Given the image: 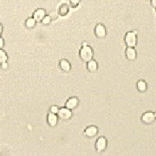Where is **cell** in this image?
<instances>
[{
  "label": "cell",
  "instance_id": "cell-1",
  "mask_svg": "<svg viewBox=\"0 0 156 156\" xmlns=\"http://www.w3.org/2000/svg\"><path fill=\"white\" fill-rule=\"evenodd\" d=\"M79 55H80L81 59L83 62L88 63L89 61H90V60L93 59L94 51H93V49H92V48L90 46H89V45H84L80 49Z\"/></svg>",
  "mask_w": 156,
  "mask_h": 156
},
{
  "label": "cell",
  "instance_id": "cell-2",
  "mask_svg": "<svg viewBox=\"0 0 156 156\" xmlns=\"http://www.w3.org/2000/svg\"><path fill=\"white\" fill-rule=\"evenodd\" d=\"M135 32L129 31L126 34L125 36V43L128 45V47H135L137 44V37Z\"/></svg>",
  "mask_w": 156,
  "mask_h": 156
},
{
  "label": "cell",
  "instance_id": "cell-3",
  "mask_svg": "<svg viewBox=\"0 0 156 156\" xmlns=\"http://www.w3.org/2000/svg\"><path fill=\"white\" fill-rule=\"evenodd\" d=\"M57 116L61 120H68V119L71 118L72 112L70 109H68L67 108H62V109H59V110L57 112Z\"/></svg>",
  "mask_w": 156,
  "mask_h": 156
},
{
  "label": "cell",
  "instance_id": "cell-4",
  "mask_svg": "<svg viewBox=\"0 0 156 156\" xmlns=\"http://www.w3.org/2000/svg\"><path fill=\"white\" fill-rule=\"evenodd\" d=\"M107 147V140L105 137H100L97 139V141L95 142V148L97 152L101 153Z\"/></svg>",
  "mask_w": 156,
  "mask_h": 156
},
{
  "label": "cell",
  "instance_id": "cell-5",
  "mask_svg": "<svg viewBox=\"0 0 156 156\" xmlns=\"http://www.w3.org/2000/svg\"><path fill=\"white\" fill-rule=\"evenodd\" d=\"M155 115H154V113L153 112H147V113H144L142 116V122L146 123V124H151L153 123V121L155 120Z\"/></svg>",
  "mask_w": 156,
  "mask_h": 156
},
{
  "label": "cell",
  "instance_id": "cell-6",
  "mask_svg": "<svg viewBox=\"0 0 156 156\" xmlns=\"http://www.w3.org/2000/svg\"><path fill=\"white\" fill-rule=\"evenodd\" d=\"M95 36L98 38H103L106 37V28L103 24H97L95 26Z\"/></svg>",
  "mask_w": 156,
  "mask_h": 156
},
{
  "label": "cell",
  "instance_id": "cell-7",
  "mask_svg": "<svg viewBox=\"0 0 156 156\" xmlns=\"http://www.w3.org/2000/svg\"><path fill=\"white\" fill-rule=\"evenodd\" d=\"M78 104H79V100L76 97H71L67 101L66 108L72 110V109H75L78 106Z\"/></svg>",
  "mask_w": 156,
  "mask_h": 156
},
{
  "label": "cell",
  "instance_id": "cell-8",
  "mask_svg": "<svg viewBox=\"0 0 156 156\" xmlns=\"http://www.w3.org/2000/svg\"><path fill=\"white\" fill-rule=\"evenodd\" d=\"M97 133H98V128L95 126H90L84 131V134L87 137H90V138L95 137L97 134Z\"/></svg>",
  "mask_w": 156,
  "mask_h": 156
},
{
  "label": "cell",
  "instance_id": "cell-9",
  "mask_svg": "<svg viewBox=\"0 0 156 156\" xmlns=\"http://www.w3.org/2000/svg\"><path fill=\"white\" fill-rule=\"evenodd\" d=\"M45 16H46V11L43 9H38L34 12L33 18L36 20V22H41Z\"/></svg>",
  "mask_w": 156,
  "mask_h": 156
},
{
  "label": "cell",
  "instance_id": "cell-10",
  "mask_svg": "<svg viewBox=\"0 0 156 156\" xmlns=\"http://www.w3.org/2000/svg\"><path fill=\"white\" fill-rule=\"evenodd\" d=\"M57 119H58V116H57V114H53V113L50 112L48 115V117H47L48 124L50 127H55L57 124Z\"/></svg>",
  "mask_w": 156,
  "mask_h": 156
},
{
  "label": "cell",
  "instance_id": "cell-11",
  "mask_svg": "<svg viewBox=\"0 0 156 156\" xmlns=\"http://www.w3.org/2000/svg\"><path fill=\"white\" fill-rule=\"evenodd\" d=\"M126 57L129 61H134L136 59L137 54H136V50L133 47H128L126 49Z\"/></svg>",
  "mask_w": 156,
  "mask_h": 156
},
{
  "label": "cell",
  "instance_id": "cell-12",
  "mask_svg": "<svg viewBox=\"0 0 156 156\" xmlns=\"http://www.w3.org/2000/svg\"><path fill=\"white\" fill-rule=\"evenodd\" d=\"M97 63L95 61H94L93 59L89 61L88 63H87V68H88V70L90 72H95L97 70Z\"/></svg>",
  "mask_w": 156,
  "mask_h": 156
},
{
  "label": "cell",
  "instance_id": "cell-13",
  "mask_svg": "<svg viewBox=\"0 0 156 156\" xmlns=\"http://www.w3.org/2000/svg\"><path fill=\"white\" fill-rule=\"evenodd\" d=\"M60 68L65 72H68L71 69V65L67 60H61L60 61Z\"/></svg>",
  "mask_w": 156,
  "mask_h": 156
},
{
  "label": "cell",
  "instance_id": "cell-14",
  "mask_svg": "<svg viewBox=\"0 0 156 156\" xmlns=\"http://www.w3.org/2000/svg\"><path fill=\"white\" fill-rule=\"evenodd\" d=\"M137 89L139 91L144 92L147 90V83L144 81H139L137 82Z\"/></svg>",
  "mask_w": 156,
  "mask_h": 156
},
{
  "label": "cell",
  "instance_id": "cell-15",
  "mask_svg": "<svg viewBox=\"0 0 156 156\" xmlns=\"http://www.w3.org/2000/svg\"><path fill=\"white\" fill-rule=\"evenodd\" d=\"M68 13V6L67 5H63L59 8V14L61 16H66Z\"/></svg>",
  "mask_w": 156,
  "mask_h": 156
},
{
  "label": "cell",
  "instance_id": "cell-16",
  "mask_svg": "<svg viewBox=\"0 0 156 156\" xmlns=\"http://www.w3.org/2000/svg\"><path fill=\"white\" fill-rule=\"evenodd\" d=\"M25 24H26V27L27 28H33L35 25H36V20H35L33 17H30V18H28L27 19Z\"/></svg>",
  "mask_w": 156,
  "mask_h": 156
},
{
  "label": "cell",
  "instance_id": "cell-17",
  "mask_svg": "<svg viewBox=\"0 0 156 156\" xmlns=\"http://www.w3.org/2000/svg\"><path fill=\"white\" fill-rule=\"evenodd\" d=\"M7 59H8V57H7L6 53L3 49H0V63H3L6 62Z\"/></svg>",
  "mask_w": 156,
  "mask_h": 156
},
{
  "label": "cell",
  "instance_id": "cell-18",
  "mask_svg": "<svg viewBox=\"0 0 156 156\" xmlns=\"http://www.w3.org/2000/svg\"><path fill=\"white\" fill-rule=\"evenodd\" d=\"M41 22L43 23V24H49L51 22V17L49 16H45Z\"/></svg>",
  "mask_w": 156,
  "mask_h": 156
},
{
  "label": "cell",
  "instance_id": "cell-19",
  "mask_svg": "<svg viewBox=\"0 0 156 156\" xmlns=\"http://www.w3.org/2000/svg\"><path fill=\"white\" fill-rule=\"evenodd\" d=\"M59 110V108L57 106H52L50 108V112L51 113H53V114H57V112Z\"/></svg>",
  "mask_w": 156,
  "mask_h": 156
},
{
  "label": "cell",
  "instance_id": "cell-20",
  "mask_svg": "<svg viewBox=\"0 0 156 156\" xmlns=\"http://www.w3.org/2000/svg\"><path fill=\"white\" fill-rule=\"evenodd\" d=\"M69 1H70V4L72 6H76L80 3V0H69Z\"/></svg>",
  "mask_w": 156,
  "mask_h": 156
},
{
  "label": "cell",
  "instance_id": "cell-21",
  "mask_svg": "<svg viewBox=\"0 0 156 156\" xmlns=\"http://www.w3.org/2000/svg\"><path fill=\"white\" fill-rule=\"evenodd\" d=\"M4 46V39L2 38H0V49H2Z\"/></svg>",
  "mask_w": 156,
  "mask_h": 156
},
{
  "label": "cell",
  "instance_id": "cell-22",
  "mask_svg": "<svg viewBox=\"0 0 156 156\" xmlns=\"http://www.w3.org/2000/svg\"><path fill=\"white\" fill-rule=\"evenodd\" d=\"M151 5H153V7L156 8V0H152V1H151Z\"/></svg>",
  "mask_w": 156,
  "mask_h": 156
},
{
  "label": "cell",
  "instance_id": "cell-23",
  "mask_svg": "<svg viewBox=\"0 0 156 156\" xmlns=\"http://www.w3.org/2000/svg\"><path fill=\"white\" fill-rule=\"evenodd\" d=\"M7 67H8V64H7L6 62H5V63H2V68H7Z\"/></svg>",
  "mask_w": 156,
  "mask_h": 156
},
{
  "label": "cell",
  "instance_id": "cell-24",
  "mask_svg": "<svg viewBox=\"0 0 156 156\" xmlns=\"http://www.w3.org/2000/svg\"><path fill=\"white\" fill-rule=\"evenodd\" d=\"M2 31H3V26H2V24H0V36H1Z\"/></svg>",
  "mask_w": 156,
  "mask_h": 156
},
{
  "label": "cell",
  "instance_id": "cell-25",
  "mask_svg": "<svg viewBox=\"0 0 156 156\" xmlns=\"http://www.w3.org/2000/svg\"><path fill=\"white\" fill-rule=\"evenodd\" d=\"M84 45H87V43H83V44H82V46H84Z\"/></svg>",
  "mask_w": 156,
  "mask_h": 156
},
{
  "label": "cell",
  "instance_id": "cell-26",
  "mask_svg": "<svg viewBox=\"0 0 156 156\" xmlns=\"http://www.w3.org/2000/svg\"><path fill=\"white\" fill-rule=\"evenodd\" d=\"M154 115H155V118H156V112L154 113Z\"/></svg>",
  "mask_w": 156,
  "mask_h": 156
}]
</instances>
